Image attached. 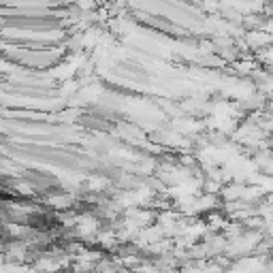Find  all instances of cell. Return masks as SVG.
I'll return each mask as SVG.
<instances>
[{
    "label": "cell",
    "mask_w": 273,
    "mask_h": 273,
    "mask_svg": "<svg viewBox=\"0 0 273 273\" xmlns=\"http://www.w3.org/2000/svg\"><path fill=\"white\" fill-rule=\"evenodd\" d=\"M273 37L267 35V32H250L248 35V43H250V47H260V45H267V43H271Z\"/></svg>",
    "instance_id": "6da1fadb"
},
{
    "label": "cell",
    "mask_w": 273,
    "mask_h": 273,
    "mask_svg": "<svg viewBox=\"0 0 273 273\" xmlns=\"http://www.w3.org/2000/svg\"><path fill=\"white\" fill-rule=\"evenodd\" d=\"M252 69H254L252 62H239V64H237V73H241V75H248Z\"/></svg>",
    "instance_id": "7a4b0ae2"
}]
</instances>
